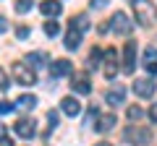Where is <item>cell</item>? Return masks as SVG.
<instances>
[{"mask_svg":"<svg viewBox=\"0 0 157 146\" xmlns=\"http://www.w3.org/2000/svg\"><path fill=\"white\" fill-rule=\"evenodd\" d=\"M131 5L136 11V21L141 26H152L157 21V8L152 5V0H131Z\"/></svg>","mask_w":157,"mask_h":146,"instance_id":"cell-1","label":"cell"},{"mask_svg":"<svg viewBox=\"0 0 157 146\" xmlns=\"http://www.w3.org/2000/svg\"><path fill=\"white\" fill-rule=\"evenodd\" d=\"M11 76L16 78V84H21V86H32V84H37V73H34V68L26 65V63H13Z\"/></svg>","mask_w":157,"mask_h":146,"instance_id":"cell-2","label":"cell"},{"mask_svg":"<svg viewBox=\"0 0 157 146\" xmlns=\"http://www.w3.org/2000/svg\"><path fill=\"white\" fill-rule=\"evenodd\" d=\"M123 138L128 141V144H136V146H147L152 138V133L147 128H141V125H128V128L123 130Z\"/></svg>","mask_w":157,"mask_h":146,"instance_id":"cell-3","label":"cell"},{"mask_svg":"<svg viewBox=\"0 0 157 146\" xmlns=\"http://www.w3.org/2000/svg\"><path fill=\"white\" fill-rule=\"evenodd\" d=\"M107 29H113V31H115V34H121V37H128V34H131V29H134V21H131V18L126 16L123 11H118L115 16L110 18Z\"/></svg>","mask_w":157,"mask_h":146,"instance_id":"cell-4","label":"cell"},{"mask_svg":"<svg viewBox=\"0 0 157 146\" xmlns=\"http://www.w3.org/2000/svg\"><path fill=\"white\" fill-rule=\"evenodd\" d=\"M102 57H105V65H102V73H105V78L113 81L118 73V52L113 50V47H107L105 52H102Z\"/></svg>","mask_w":157,"mask_h":146,"instance_id":"cell-5","label":"cell"},{"mask_svg":"<svg viewBox=\"0 0 157 146\" xmlns=\"http://www.w3.org/2000/svg\"><path fill=\"white\" fill-rule=\"evenodd\" d=\"M131 89H134V94H136V97H141V99H149V97L155 94L157 84H155L152 78H136Z\"/></svg>","mask_w":157,"mask_h":146,"instance_id":"cell-6","label":"cell"},{"mask_svg":"<svg viewBox=\"0 0 157 146\" xmlns=\"http://www.w3.org/2000/svg\"><path fill=\"white\" fill-rule=\"evenodd\" d=\"M13 130H16V136H21V138H34V133H37V125H34L32 118H21L16 120V125H13Z\"/></svg>","mask_w":157,"mask_h":146,"instance_id":"cell-7","label":"cell"},{"mask_svg":"<svg viewBox=\"0 0 157 146\" xmlns=\"http://www.w3.org/2000/svg\"><path fill=\"white\" fill-rule=\"evenodd\" d=\"M71 89L76 91V94H89V91H92L89 73H73V78H71Z\"/></svg>","mask_w":157,"mask_h":146,"instance_id":"cell-8","label":"cell"},{"mask_svg":"<svg viewBox=\"0 0 157 146\" xmlns=\"http://www.w3.org/2000/svg\"><path fill=\"white\" fill-rule=\"evenodd\" d=\"M136 68V42H126L123 50V73H134Z\"/></svg>","mask_w":157,"mask_h":146,"instance_id":"cell-9","label":"cell"},{"mask_svg":"<svg viewBox=\"0 0 157 146\" xmlns=\"http://www.w3.org/2000/svg\"><path fill=\"white\" fill-rule=\"evenodd\" d=\"M71 71H73V63H71V60H66V57H60V60H55V63L50 65V76H52V78L68 76Z\"/></svg>","mask_w":157,"mask_h":146,"instance_id":"cell-10","label":"cell"},{"mask_svg":"<svg viewBox=\"0 0 157 146\" xmlns=\"http://www.w3.org/2000/svg\"><path fill=\"white\" fill-rule=\"evenodd\" d=\"M60 110L68 115V118H76V115L81 112V102H78L76 97H63L60 99Z\"/></svg>","mask_w":157,"mask_h":146,"instance_id":"cell-11","label":"cell"},{"mask_svg":"<svg viewBox=\"0 0 157 146\" xmlns=\"http://www.w3.org/2000/svg\"><path fill=\"white\" fill-rule=\"evenodd\" d=\"M144 68L147 73H152V76H157V47H147L144 50Z\"/></svg>","mask_w":157,"mask_h":146,"instance_id":"cell-12","label":"cell"},{"mask_svg":"<svg viewBox=\"0 0 157 146\" xmlns=\"http://www.w3.org/2000/svg\"><path fill=\"white\" fill-rule=\"evenodd\" d=\"M81 34H84V31L76 29L73 24L68 26V31H66V50H76V47L81 45Z\"/></svg>","mask_w":157,"mask_h":146,"instance_id":"cell-13","label":"cell"},{"mask_svg":"<svg viewBox=\"0 0 157 146\" xmlns=\"http://www.w3.org/2000/svg\"><path fill=\"white\" fill-rule=\"evenodd\" d=\"M39 11L45 13V16H60V11H63V5H60V0H42V5H39Z\"/></svg>","mask_w":157,"mask_h":146,"instance_id":"cell-14","label":"cell"},{"mask_svg":"<svg viewBox=\"0 0 157 146\" xmlns=\"http://www.w3.org/2000/svg\"><path fill=\"white\" fill-rule=\"evenodd\" d=\"M123 97H126V89H123V86H115V89H110L105 94V102L115 107V104H123Z\"/></svg>","mask_w":157,"mask_h":146,"instance_id":"cell-15","label":"cell"},{"mask_svg":"<svg viewBox=\"0 0 157 146\" xmlns=\"http://www.w3.org/2000/svg\"><path fill=\"white\" fill-rule=\"evenodd\" d=\"M113 125H115V115H102L100 118V123H97V130L100 133H107V130H113Z\"/></svg>","mask_w":157,"mask_h":146,"instance_id":"cell-16","label":"cell"},{"mask_svg":"<svg viewBox=\"0 0 157 146\" xmlns=\"http://www.w3.org/2000/svg\"><path fill=\"white\" fill-rule=\"evenodd\" d=\"M16 107H21V110H34V107H37V97H34V94H24V97H18Z\"/></svg>","mask_w":157,"mask_h":146,"instance_id":"cell-17","label":"cell"},{"mask_svg":"<svg viewBox=\"0 0 157 146\" xmlns=\"http://www.w3.org/2000/svg\"><path fill=\"white\" fill-rule=\"evenodd\" d=\"M45 63H47V55H45V52H34V55L26 57V65H34V68H42Z\"/></svg>","mask_w":157,"mask_h":146,"instance_id":"cell-18","label":"cell"},{"mask_svg":"<svg viewBox=\"0 0 157 146\" xmlns=\"http://www.w3.org/2000/svg\"><path fill=\"white\" fill-rule=\"evenodd\" d=\"M71 24L76 29H81V31H86V29H89V18L84 16V13H81V16H76V18H71Z\"/></svg>","mask_w":157,"mask_h":146,"instance_id":"cell-19","label":"cell"},{"mask_svg":"<svg viewBox=\"0 0 157 146\" xmlns=\"http://www.w3.org/2000/svg\"><path fill=\"white\" fill-rule=\"evenodd\" d=\"M45 34L47 37H58V34H60V24L58 21H47L45 24Z\"/></svg>","mask_w":157,"mask_h":146,"instance_id":"cell-20","label":"cell"},{"mask_svg":"<svg viewBox=\"0 0 157 146\" xmlns=\"http://www.w3.org/2000/svg\"><path fill=\"white\" fill-rule=\"evenodd\" d=\"M32 11V0H16V13H29Z\"/></svg>","mask_w":157,"mask_h":146,"instance_id":"cell-21","label":"cell"},{"mask_svg":"<svg viewBox=\"0 0 157 146\" xmlns=\"http://www.w3.org/2000/svg\"><path fill=\"white\" fill-rule=\"evenodd\" d=\"M141 115H144V110H141V107H128V120H134V123H136Z\"/></svg>","mask_w":157,"mask_h":146,"instance_id":"cell-22","label":"cell"},{"mask_svg":"<svg viewBox=\"0 0 157 146\" xmlns=\"http://www.w3.org/2000/svg\"><path fill=\"white\" fill-rule=\"evenodd\" d=\"M16 110V104H11V102H6V99H0V115H8V112H13Z\"/></svg>","mask_w":157,"mask_h":146,"instance_id":"cell-23","label":"cell"},{"mask_svg":"<svg viewBox=\"0 0 157 146\" xmlns=\"http://www.w3.org/2000/svg\"><path fill=\"white\" fill-rule=\"evenodd\" d=\"M8 86H11V81H8V73L0 68V91H8Z\"/></svg>","mask_w":157,"mask_h":146,"instance_id":"cell-24","label":"cell"},{"mask_svg":"<svg viewBox=\"0 0 157 146\" xmlns=\"http://www.w3.org/2000/svg\"><path fill=\"white\" fill-rule=\"evenodd\" d=\"M47 123H50V128H55V125H58V112H55V110L47 112Z\"/></svg>","mask_w":157,"mask_h":146,"instance_id":"cell-25","label":"cell"},{"mask_svg":"<svg viewBox=\"0 0 157 146\" xmlns=\"http://www.w3.org/2000/svg\"><path fill=\"white\" fill-rule=\"evenodd\" d=\"M16 37H18V39H26V37H29V26H18L16 29Z\"/></svg>","mask_w":157,"mask_h":146,"instance_id":"cell-26","label":"cell"},{"mask_svg":"<svg viewBox=\"0 0 157 146\" xmlns=\"http://www.w3.org/2000/svg\"><path fill=\"white\" fill-rule=\"evenodd\" d=\"M94 118H97V110L92 107L89 112H86V120H84V125H92V120H94Z\"/></svg>","mask_w":157,"mask_h":146,"instance_id":"cell-27","label":"cell"},{"mask_svg":"<svg viewBox=\"0 0 157 146\" xmlns=\"http://www.w3.org/2000/svg\"><path fill=\"white\" fill-rule=\"evenodd\" d=\"M107 0H92V8H105Z\"/></svg>","mask_w":157,"mask_h":146,"instance_id":"cell-28","label":"cell"},{"mask_svg":"<svg viewBox=\"0 0 157 146\" xmlns=\"http://www.w3.org/2000/svg\"><path fill=\"white\" fill-rule=\"evenodd\" d=\"M89 60H92V63H97V60H100V50H97V47H94V50H92V55H89Z\"/></svg>","mask_w":157,"mask_h":146,"instance_id":"cell-29","label":"cell"},{"mask_svg":"<svg viewBox=\"0 0 157 146\" xmlns=\"http://www.w3.org/2000/svg\"><path fill=\"white\" fill-rule=\"evenodd\" d=\"M3 31H8V21H6L3 16H0V34H3Z\"/></svg>","mask_w":157,"mask_h":146,"instance_id":"cell-30","label":"cell"},{"mask_svg":"<svg viewBox=\"0 0 157 146\" xmlns=\"http://www.w3.org/2000/svg\"><path fill=\"white\" fill-rule=\"evenodd\" d=\"M149 118L157 123V104H152V110H149Z\"/></svg>","mask_w":157,"mask_h":146,"instance_id":"cell-31","label":"cell"},{"mask_svg":"<svg viewBox=\"0 0 157 146\" xmlns=\"http://www.w3.org/2000/svg\"><path fill=\"white\" fill-rule=\"evenodd\" d=\"M6 136H8V128H6V125H3V123H0V141L6 138Z\"/></svg>","mask_w":157,"mask_h":146,"instance_id":"cell-32","label":"cell"},{"mask_svg":"<svg viewBox=\"0 0 157 146\" xmlns=\"http://www.w3.org/2000/svg\"><path fill=\"white\" fill-rule=\"evenodd\" d=\"M94 146H113V144H107V141H100V144H94Z\"/></svg>","mask_w":157,"mask_h":146,"instance_id":"cell-33","label":"cell"},{"mask_svg":"<svg viewBox=\"0 0 157 146\" xmlns=\"http://www.w3.org/2000/svg\"><path fill=\"white\" fill-rule=\"evenodd\" d=\"M3 146H13V144H11V141H8V138H3Z\"/></svg>","mask_w":157,"mask_h":146,"instance_id":"cell-34","label":"cell"}]
</instances>
